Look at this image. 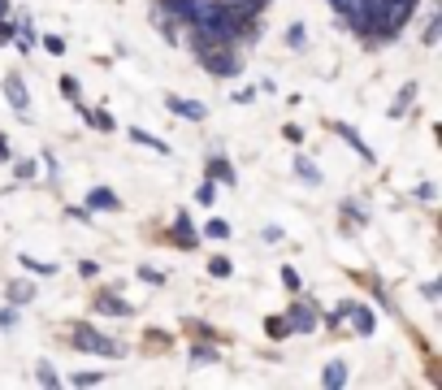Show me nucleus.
Here are the masks:
<instances>
[{"label": "nucleus", "instance_id": "nucleus-1", "mask_svg": "<svg viewBox=\"0 0 442 390\" xmlns=\"http://www.w3.org/2000/svg\"><path fill=\"white\" fill-rule=\"evenodd\" d=\"M191 26H195L200 39H217V44L247 39V35L256 31L252 13L234 9L230 0H226V5H217V0H195V18H191Z\"/></svg>", "mask_w": 442, "mask_h": 390}, {"label": "nucleus", "instance_id": "nucleus-2", "mask_svg": "<svg viewBox=\"0 0 442 390\" xmlns=\"http://www.w3.org/2000/svg\"><path fill=\"white\" fill-rule=\"evenodd\" d=\"M195 57L208 74H217V78H234L243 70V57L234 52V44H217V39H200L195 35Z\"/></svg>", "mask_w": 442, "mask_h": 390}, {"label": "nucleus", "instance_id": "nucleus-3", "mask_svg": "<svg viewBox=\"0 0 442 390\" xmlns=\"http://www.w3.org/2000/svg\"><path fill=\"white\" fill-rule=\"evenodd\" d=\"M74 347L96 351V356H122V351H126L122 343H113V338H104V334H96V330H87V325H74Z\"/></svg>", "mask_w": 442, "mask_h": 390}, {"label": "nucleus", "instance_id": "nucleus-4", "mask_svg": "<svg viewBox=\"0 0 442 390\" xmlns=\"http://www.w3.org/2000/svg\"><path fill=\"white\" fill-rule=\"evenodd\" d=\"M286 330H291V334H308V330H317V312L304 308V304H295L291 312H286Z\"/></svg>", "mask_w": 442, "mask_h": 390}, {"label": "nucleus", "instance_id": "nucleus-5", "mask_svg": "<svg viewBox=\"0 0 442 390\" xmlns=\"http://www.w3.org/2000/svg\"><path fill=\"white\" fill-rule=\"evenodd\" d=\"M5 100L13 104V109H18L22 117L31 113V100H26V87H22V78H18V74H9V78H5Z\"/></svg>", "mask_w": 442, "mask_h": 390}, {"label": "nucleus", "instance_id": "nucleus-6", "mask_svg": "<svg viewBox=\"0 0 442 390\" xmlns=\"http://www.w3.org/2000/svg\"><path fill=\"white\" fill-rule=\"evenodd\" d=\"M156 9H165V18H174V22H191L195 0H156Z\"/></svg>", "mask_w": 442, "mask_h": 390}, {"label": "nucleus", "instance_id": "nucleus-7", "mask_svg": "<svg viewBox=\"0 0 442 390\" xmlns=\"http://www.w3.org/2000/svg\"><path fill=\"white\" fill-rule=\"evenodd\" d=\"M169 239H174L178 247H195V230H191V217H187V213H178V217H174Z\"/></svg>", "mask_w": 442, "mask_h": 390}, {"label": "nucleus", "instance_id": "nucleus-8", "mask_svg": "<svg viewBox=\"0 0 442 390\" xmlns=\"http://www.w3.org/2000/svg\"><path fill=\"white\" fill-rule=\"evenodd\" d=\"M96 312L100 317H130V304L117 295H96Z\"/></svg>", "mask_w": 442, "mask_h": 390}, {"label": "nucleus", "instance_id": "nucleus-9", "mask_svg": "<svg viewBox=\"0 0 442 390\" xmlns=\"http://www.w3.org/2000/svg\"><path fill=\"white\" fill-rule=\"evenodd\" d=\"M165 104H169V109H174V113H182V117H191V122H204V117H208V109H204V104H195V100H178V96H169Z\"/></svg>", "mask_w": 442, "mask_h": 390}, {"label": "nucleus", "instance_id": "nucleus-10", "mask_svg": "<svg viewBox=\"0 0 442 390\" xmlns=\"http://www.w3.org/2000/svg\"><path fill=\"white\" fill-rule=\"evenodd\" d=\"M87 204H91V208H104V213H117V208H122V200H117L109 187H96V191L87 195Z\"/></svg>", "mask_w": 442, "mask_h": 390}, {"label": "nucleus", "instance_id": "nucleus-11", "mask_svg": "<svg viewBox=\"0 0 442 390\" xmlns=\"http://www.w3.org/2000/svg\"><path fill=\"white\" fill-rule=\"evenodd\" d=\"M334 135H343V139H347V143H351V148H356L360 156H364V161H373V148H369V143H364V139L356 135V130H351V126H343V122H334Z\"/></svg>", "mask_w": 442, "mask_h": 390}, {"label": "nucleus", "instance_id": "nucleus-12", "mask_svg": "<svg viewBox=\"0 0 442 390\" xmlns=\"http://www.w3.org/2000/svg\"><path fill=\"white\" fill-rule=\"evenodd\" d=\"M347 317L356 321V334H373V330H377V321H373V312H369V308H364V304H351V312H347Z\"/></svg>", "mask_w": 442, "mask_h": 390}, {"label": "nucleus", "instance_id": "nucleus-13", "mask_svg": "<svg viewBox=\"0 0 442 390\" xmlns=\"http://www.w3.org/2000/svg\"><path fill=\"white\" fill-rule=\"evenodd\" d=\"M78 104V100H74ZM78 113L87 117V126H96V130H113V117L104 113V109H83V104H78Z\"/></svg>", "mask_w": 442, "mask_h": 390}, {"label": "nucleus", "instance_id": "nucleus-14", "mask_svg": "<svg viewBox=\"0 0 442 390\" xmlns=\"http://www.w3.org/2000/svg\"><path fill=\"white\" fill-rule=\"evenodd\" d=\"M295 174H299L304 182H312V187H317V182H321V169H317V165H312V161H308V156H295Z\"/></svg>", "mask_w": 442, "mask_h": 390}, {"label": "nucleus", "instance_id": "nucleus-15", "mask_svg": "<svg viewBox=\"0 0 442 390\" xmlns=\"http://www.w3.org/2000/svg\"><path fill=\"white\" fill-rule=\"evenodd\" d=\"M208 174H213L217 182H230V187H234V165H226L221 156H213V161H208Z\"/></svg>", "mask_w": 442, "mask_h": 390}, {"label": "nucleus", "instance_id": "nucleus-16", "mask_svg": "<svg viewBox=\"0 0 442 390\" xmlns=\"http://www.w3.org/2000/svg\"><path fill=\"white\" fill-rule=\"evenodd\" d=\"M130 139L143 143V148H152V152H161V156H169V143L165 139H152V135H143V130H130Z\"/></svg>", "mask_w": 442, "mask_h": 390}, {"label": "nucleus", "instance_id": "nucleus-17", "mask_svg": "<svg viewBox=\"0 0 442 390\" xmlns=\"http://www.w3.org/2000/svg\"><path fill=\"white\" fill-rule=\"evenodd\" d=\"M9 299H13V304H31V299H35V286H31V282H13V286H9Z\"/></svg>", "mask_w": 442, "mask_h": 390}, {"label": "nucleus", "instance_id": "nucleus-18", "mask_svg": "<svg viewBox=\"0 0 442 390\" xmlns=\"http://www.w3.org/2000/svg\"><path fill=\"white\" fill-rule=\"evenodd\" d=\"M204 234H208V239H230V221L213 217V221H208V226H204Z\"/></svg>", "mask_w": 442, "mask_h": 390}, {"label": "nucleus", "instance_id": "nucleus-19", "mask_svg": "<svg viewBox=\"0 0 442 390\" xmlns=\"http://www.w3.org/2000/svg\"><path fill=\"white\" fill-rule=\"evenodd\" d=\"M208 273H213V278H230V273H234V265H230L226 256H213V260H208Z\"/></svg>", "mask_w": 442, "mask_h": 390}, {"label": "nucleus", "instance_id": "nucleus-20", "mask_svg": "<svg viewBox=\"0 0 442 390\" xmlns=\"http://www.w3.org/2000/svg\"><path fill=\"white\" fill-rule=\"evenodd\" d=\"M321 382H325V386H343V382H347V369H343V364L334 360L330 369H325V377H321Z\"/></svg>", "mask_w": 442, "mask_h": 390}, {"label": "nucleus", "instance_id": "nucleus-21", "mask_svg": "<svg viewBox=\"0 0 442 390\" xmlns=\"http://www.w3.org/2000/svg\"><path fill=\"white\" fill-rule=\"evenodd\" d=\"M35 377L44 382V386H61V377H57V369H52L48 360H39V369H35Z\"/></svg>", "mask_w": 442, "mask_h": 390}, {"label": "nucleus", "instance_id": "nucleus-22", "mask_svg": "<svg viewBox=\"0 0 442 390\" xmlns=\"http://www.w3.org/2000/svg\"><path fill=\"white\" fill-rule=\"evenodd\" d=\"M22 265L31 273H57V265H48V260H35V256H22Z\"/></svg>", "mask_w": 442, "mask_h": 390}, {"label": "nucleus", "instance_id": "nucleus-23", "mask_svg": "<svg viewBox=\"0 0 442 390\" xmlns=\"http://www.w3.org/2000/svg\"><path fill=\"white\" fill-rule=\"evenodd\" d=\"M230 5H234V9H243V13H252V18H256L260 9H265V5H269V0H230Z\"/></svg>", "mask_w": 442, "mask_h": 390}, {"label": "nucleus", "instance_id": "nucleus-24", "mask_svg": "<svg viewBox=\"0 0 442 390\" xmlns=\"http://www.w3.org/2000/svg\"><path fill=\"white\" fill-rule=\"evenodd\" d=\"M265 330H269V338H286V334H291V330H286V317H269Z\"/></svg>", "mask_w": 442, "mask_h": 390}, {"label": "nucleus", "instance_id": "nucleus-25", "mask_svg": "<svg viewBox=\"0 0 442 390\" xmlns=\"http://www.w3.org/2000/svg\"><path fill=\"white\" fill-rule=\"evenodd\" d=\"M438 31H442V13L429 18V26H425V44H438Z\"/></svg>", "mask_w": 442, "mask_h": 390}, {"label": "nucleus", "instance_id": "nucleus-26", "mask_svg": "<svg viewBox=\"0 0 442 390\" xmlns=\"http://www.w3.org/2000/svg\"><path fill=\"white\" fill-rule=\"evenodd\" d=\"M57 87H61V96H65V100H78V78H70V74H65Z\"/></svg>", "mask_w": 442, "mask_h": 390}, {"label": "nucleus", "instance_id": "nucleus-27", "mask_svg": "<svg viewBox=\"0 0 442 390\" xmlns=\"http://www.w3.org/2000/svg\"><path fill=\"white\" fill-rule=\"evenodd\" d=\"M191 360H195V364H213V360H217V351H213V347H200V343H195Z\"/></svg>", "mask_w": 442, "mask_h": 390}, {"label": "nucleus", "instance_id": "nucleus-28", "mask_svg": "<svg viewBox=\"0 0 442 390\" xmlns=\"http://www.w3.org/2000/svg\"><path fill=\"white\" fill-rule=\"evenodd\" d=\"M286 44H291V48H304V44H308V35H304V26H291V31H286Z\"/></svg>", "mask_w": 442, "mask_h": 390}, {"label": "nucleus", "instance_id": "nucleus-29", "mask_svg": "<svg viewBox=\"0 0 442 390\" xmlns=\"http://www.w3.org/2000/svg\"><path fill=\"white\" fill-rule=\"evenodd\" d=\"M195 200H200V204H213V200H217V187H213V182H204V187L195 191Z\"/></svg>", "mask_w": 442, "mask_h": 390}, {"label": "nucleus", "instance_id": "nucleus-30", "mask_svg": "<svg viewBox=\"0 0 442 390\" xmlns=\"http://www.w3.org/2000/svg\"><path fill=\"white\" fill-rule=\"evenodd\" d=\"M44 48H48V52H57V57H61V52H65V39H61V35H48V39H44Z\"/></svg>", "mask_w": 442, "mask_h": 390}, {"label": "nucleus", "instance_id": "nucleus-31", "mask_svg": "<svg viewBox=\"0 0 442 390\" xmlns=\"http://www.w3.org/2000/svg\"><path fill=\"white\" fill-rule=\"evenodd\" d=\"M282 282H286V291H299V273L295 269H282Z\"/></svg>", "mask_w": 442, "mask_h": 390}, {"label": "nucleus", "instance_id": "nucleus-32", "mask_svg": "<svg viewBox=\"0 0 442 390\" xmlns=\"http://www.w3.org/2000/svg\"><path fill=\"white\" fill-rule=\"evenodd\" d=\"M438 191H434V182H421V187H416V200H434Z\"/></svg>", "mask_w": 442, "mask_h": 390}, {"label": "nucleus", "instance_id": "nucleus-33", "mask_svg": "<svg viewBox=\"0 0 442 390\" xmlns=\"http://www.w3.org/2000/svg\"><path fill=\"white\" fill-rule=\"evenodd\" d=\"M143 273V282H152V286H161L165 282V273H156V269H139Z\"/></svg>", "mask_w": 442, "mask_h": 390}, {"label": "nucleus", "instance_id": "nucleus-34", "mask_svg": "<svg viewBox=\"0 0 442 390\" xmlns=\"http://www.w3.org/2000/svg\"><path fill=\"white\" fill-rule=\"evenodd\" d=\"M91 382H100V373H74V386H91Z\"/></svg>", "mask_w": 442, "mask_h": 390}, {"label": "nucleus", "instance_id": "nucleus-35", "mask_svg": "<svg viewBox=\"0 0 442 390\" xmlns=\"http://www.w3.org/2000/svg\"><path fill=\"white\" fill-rule=\"evenodd\" d=\"M35 174V161H18V178H31Z\"/></svg>", "mask_w": 442, "mask_h": 390}, {"label": "nucleus", "instance_id": "nucleus-36", "mask_svg": "<svg viewBox=\"0 0 442 390\" xmlns=\"http://www.w3.org/2000/svg\"><path fill=\"white\" fill-rule=\"evenodd\" d=\"M0 161H9V139L0 135Z\"/></svg>", "mask_w": 442, "mask_h": 390}, {"label": "nucleus", "instance_id": "nucleus-37", "mask_svg": "<svg viewBox=\"0 0 442 390\" xmlns=\"http://www.w3.org/2000/svg\"><path fill=\"white\" fill-rule=\"evenodd\" d=\"M9 13V0H0V18H5Z\"/></svg>", "mask_w": 442, "mask_h": 390}]
</instances>
